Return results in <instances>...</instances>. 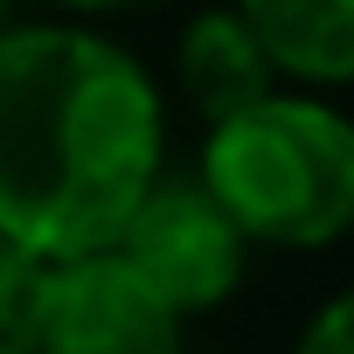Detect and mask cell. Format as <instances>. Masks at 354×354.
<instances>
[{
    "label": "cell",
    "instance_id": "cell-10",
    "mask_svg": "<svg viewBox=\"0 0 354 354\" xmlns=\"http://www.w3.org/2000/svg\"><path fill=\"white\" fill-rule=\"evenodd\" d=\"M8 8H15V0H0V35H8Z\"/></svg>",
    "mask_w": 354,
    "mask_h": 354
},
{
    "label": "cell",
    "instance_id": "cell-6",
    "mask_svg": "<svg viewBox=\"0 0 354 354\" xmlns=\"http://www.w3.org/2000/svg\"><path fill=\"white\" fill-rule=\"evenodd\" d=\"M278 77L354 84V0H230Z\"/></svg>",
    "mask_w": 354,
    "mask_h": 354
},
{
    "label": "cell",
    "instance_id": "cell-7",
    "mask_svg": "<svg viewBox=\"0 0 354 354\" xmlns=\"http://www.w3.org/2000/svg\"><path fill=\"white\" fill-rule=\"evenodd\" d=\"M42 299H49V264H35L0 236V354L42 347Z\"/></svg>",
    "mask_w": 354,
    "mask_h": 354
},
{
    "label": "cell",
    "instance_id": "cell-5",
    "mask_svg": "<svg viewBox=\"0 0 354 354\" xmlns=\"http://www.w3.org/2000/svg\"><path fill=\"white\" fill-rule=\"evenodd\" d=\"M174 84H181V97L195 104V118L223 125L250 104H264L278 91V70L271 56L257 49V35L243 28L236 8H209L181 28V42H174Z\"/></svg>",
    "mask_w": 354,
    "mask_h": 354
},
{
    "label": "cell",
    "instance_id": "cell-4",
    "mask_svg": "<svg viewBox=\"0 0 354 354\" xmlns=\"http://www.w3.org/2000/svg\"><path fill=\"white\" fill-rule=\"evenodd\" d=\"M181 326L111 250L49 264L35 354H181Z\"/></svg>",
    "mask_w": 354,
    "mask_h": 354
},
{
    "label": "cell",
    "instance_id": "cell-3",
    "mask_svg": "<svg viewBox=\"0 0 354 354\" xmlns=\"http://www.w3.org/2000/svg\"><path fill=\"white\" fill-rule=\"evenodd\" d=\"M111 257L174 319H195V313H216L243 285L250 243L236 236V223L216 209V195L195 181V174H160V181L132 202Z\"/></svg>",
    "mask_w": 354,
    "mask_h": 354
},
{
    "label": "cell",
    "instance_id": "cell-8",
    "mask_svg": "<svg viewBox=\"0 0 354 354\" xmlns=\"http://www.w3.org/2000/svg\"><path fill=\"white\" fill-rule=\"evenodd\" d=\"M292 354H354V285L333 292V299L306 319V333H299Z\"/></svg>",
    "mask_w": 354,
    "mask_h": 354
},
{
    "label": "cell",
    "instance_id": "cell-2",
    "mask_svg": "<svg viewBox=\"0 0 354 354\" xmlns=\"http://www.w3.org/2000/svg\"><path fill=\"white\" fill-rule=\"evenodd\" d=\"M195 181L243 243L326 250L354 230V118L319 97L271 91L264 104L209 125Z\"/></svg>",
    "mask_w": 354,
    "mask_h": 354
},
{
    "label": "cell",
    "instance_id": "cell-9",
    "mask_svg": "<svg viewBox=\"0 0 354 354\" xmlns=\"http://www.w3.org/2000/svg\"><path fill=\"white\" fill-rule=\"evenodd\" d=\"M56 8H77V15H104V8H132V0H56Z\"/></svg>",
    "mask_w": 354,
    "mask_h": 354
},
{
    "label": "cell",
    "instance_id": "cell-1",
    "mask_svg": "<svg viewBox=\"0 0 354 354\" xmlns=\"http://www.w3.org/2000/svg\"><path fill=\"white\" fill-rule=\"evenodd\" d=\"M160 91L97 28L0 35V236L35 264L97 257L160 181Z\"/></svg>",
    "mask_w": 354,
    "mask_h": 354
}]
</instances>
